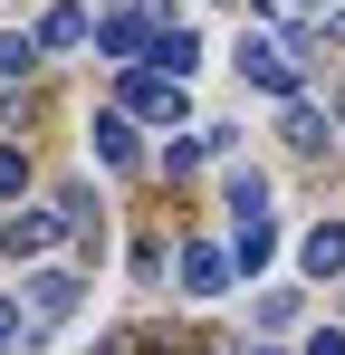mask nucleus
<instances>
[{
  "label": "nucleus",
  "instance_id": "obj_11",
  "mask_svg": "<svg viewBox=\"0 0 345 355\" xmlns=\"http://www.w3.org/2000/svg\"><path fill=\"white\" fill-rule=\"evenodd\" d=\"M57 231H67V221H57V211H19V221H10V231H0V250H19V259H29V250H48Z\"/></svg>",
  "mask_w": 345,
  "mask_h": 355
},
{
  "label": "nucleus",
  "instance_id": "obj_10",
  "mask_svg": "<svg viewBox=\"0 0 345 355\" xmlns=\"http://www.w3.org/2000/svg\"><path fill=\"white\" fill-rule=\"evenodd\" d=\"M269 250H278V231H269V211H249V221L230 231V269H259Z\"/></svg>",
  "mask_w": 345,
  "mask_h": 355
},
{
  "label": "nucleus",
  "instance_id": "obj_19",
  "mask_svg": "<svg viewBox=\"0 0 345 355\" xmlns=\"http://www.w3.org/2000/svg\"><path fill=\"white\" fill-rule=\"evenodd\" d=\"M297 10H336V0H297Z\"/></svg>",
  "mask_w": 345,
  "mask_h": 355
},
{
  "label": "nucleus",
  "instance_id": "obj_18",
  "mask_svg": "<svg viewBox=\"0 0 345 355\" xmlns=\"http://www.w3.org/2000/svg\"><path fill=\"white\" fill-rule=\"evenodd\" d=\"M326 29H336V39H345V0H336V10H326Z\"/></svg>",
  "mask_w": 345,
  "mask_h": 355
},
{
  "label": "nucleus",
  "instance_id": "obj_6",
  "mask_svg": "<svg viewBox=\"0 0 345 355\" xmlns=\"http://www.w3.org/2000/svg\"><path fill=\"white\" fill-rule=\"evenodd\" d=\"M297 269L307 279H345V221H317V231L297 240Z\"/></svg>",
  "mask_w": 345,
  "mask_h": 355
},
{
  "label": "nucleus",
  "instance_id": "obj_17",
  "mask_svg": "<svg viewBox=\"0 0 345 355\" xmlns=\"http://www.w3.org/2000/svg\"><path fill=\"white\" fill-rule=\"evenodd\" d=\"M307 355H345V327H317V336H307Z\"/></svg>",
  "mask_w": 345,
  "mask_h": 355
},
{
  "label": "nucleus",
  "instance_id": "obj_3",
  "mask_svg": "<svg viewBox=\"0 0 345 355\" xmlns=\"http://www.w3.org/2000/svg\"><path fill=\"white\" fill-rule=\"evenodd\" d=\"M154 39H163V29H154L144 10H115V19H96V49H106L115 67H144V58H154Z\"/></svg>",
  "mask_w": 345,
  "mask_h": 355
},
{
  "label": "nucleus",
  "instance_id": "obj_9",
  "mask_svg": "<svg viewBox=\"0 0 345 355\" xmlns=\"http://www.w3.org/2000/svg\"><path fill=\"white\" fill-rule=\"evenodd\" d=\"M288 144H297V154H317V144H326V106H317L307 87L288 96Z\"/></svg>",
  "mask_w": 345,
  "mask_h": 355
},
{
  "label": "nucleus",
  "instance_id": "obj_2",
  "mask_svg": "<svg viewBox=\"0 0 345 355\" xmlns=\"http://www.w3.org/2000/svg\"><path fill=\"white\" fill-rule=\"evenodd\" d=\"M230 58H240V77H249V87H269V96H297V67H307L288 39H240Z\"/></svg>",
  "mask_w": 345,
  "mask_h": 355
},
{
  "label": "nucleus",
  "instance_id": "obj_16",
  "mask_svg": "<svg viewBox=\"0 0 345 355\" xmlns=\"http://www.w3.org/2000/svg\"><path fill=\"white\" fill-rule=\"evenodd\" d=\"M19 192H29V154H19V144H0V202H19Z\"/></svg>",
  "mask_w": 345,
  "mask_h": 355
},
{
  "label": "nucleus",
  "instance_id": "obj_1",
  "mask_svg": "<svg viewBox=\"0 0 345 355\" xmlns=\"http://www.w3.org/2000/svg\"><path fill=\"white\" fill-rule=\"evenodd\" d=\"M182 106H192V87H182L172 67H134V77H125V116H144V125H172Z\"/></svg>",
  "mask_w": 345,
  "mask_h": 355
},
{
  "label": "nucleus",
  "instance_id": "obj_4",
  "mask_svg": "<svg viewBox=\"0 0 345 355\" xmlns=\"http://www.w3.org/2000/svg\"><path fill=\"white\" fill-rule=\"evenodd\" d=\"M77 288H87L77 269H39V279H29V297H19V307H29V327H57V317H77Z\"/></svg>",
  "mask_w": 345,
  "mask_h": 355
},
{
  "label": "nucleus",
  "instance_id": "obj_15",
  "mask_svg": "<svg viewBox=\"0 0 345 355\" xmlns=\"http://www.w3.org/2000/svg\"><path fill=\"white\" fill-rule=\"evenodd\" d=\"M29 336H39V327H29V307H19V297H0V355L29 346Z\"/></svg>",
  "mask_w": 345,
  "mask_h": 355
},
{
  "label": "nucleus",
  "instance_id": "obj_5",
  "mask_svg": "<svg viewBox=\"0 0 345 355\" xmlns=\"http://www.w3.org/2000/svg\"><path fill=\"white\" fill-rule=\"evenodd\" d=\"M182 288H192V297H230V250L182 240Z\"/></svg>",
  "mask_w": 345,
  "mask_h": 355
},
{
  "label": "nucleus",
  "instance_id": "obj_7",
  "mask_svg": "<svg viewBox=\"0 0 345 355\" xmlns=\"http://www.w3.org/2000/svg\"><path fill=\"white\" fill-rule=\"evenodd\" d=\"M87 154H96V164H134V116H125V106L96 116V125H87Z\"/></svg>",
  "mask_w": 345,
  "mask_h": 355
},
{
  "label": "nucleus",
  "instance_id": "obj_8",
  "mask_svg": "<svg viewBox=\"0 0 345 355\" xmlns=\"http://www.w3.org/2000/svg\"><path fill=\"white\" fill-rule=\"evenodd\" d=\"M87 39H96V29H87V10H77V0H57L48 19H39V49H87Z\"/></svg>",
  "mask_w": 345,
  "mask_h": 355
},
{
  "label": "nucleus",
  "instance_id": "obj_12",
  "mask_svg": "<svg viewBox=\"0 0 345 355\" xmlns=\"http://www.w3.org/2000/svg\"><path fill=\"white\" fill-rule=\"evenodd\" d=\"M57 221H67L77 240H96V192H87V182H67V192H57Z\"/></svg>",
  "mask_w": 345,
  "mask_h": 355
},
{
  "label": "nucleus",
  "instance_id": "obj_13",
  "mask_svg": "<svg viewBox=\"0 0 345 355\" xmlns=\"http://www.w3.org/2000/svg\"><path fill=\"white\" fill-rule=\"evenodd\" d=\"M29 58H39V29H0V77H29Z\"/></svg>",
  "mask_w": 345,
  "mask_h": 355
},
{
  "label": "nucleus",
  "instance_id": "obj_14",
  "mask_svg": "<svg viewBox=\"0 0 345 355\" xmlns=\"http://www.w3.org/2000/svg\"><path fill=\"white\" fill-rule=\"evenodd\" d=\"M230 211H240V221L269 211V173H230Z\"/></svg>",
  "mask_w": 345,
  "mask_h": 355
}]
</instances>
